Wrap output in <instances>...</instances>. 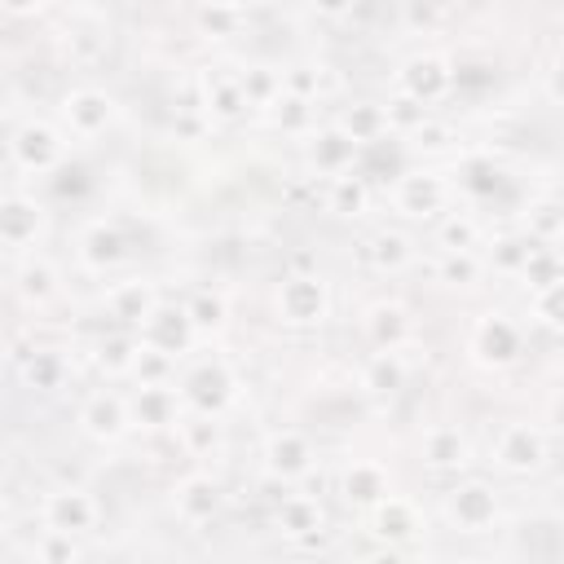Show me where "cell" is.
Masks as SVG:
<instances>
[{"mask_svg": "<svg viewBox=\"0 0 564 564\" xmlns=\"http://www.w3.org/2000/svg\"><path fill=\"white\" fill-rule=\"evenodd\" d=\"M366 181L352 176V172H339V176H326V207L335 216H361L366 212Z\"/></svg>", "mask_w": 564, "mask_h": 564, "instance_id": "22", "label": "cell"}, {"mask_svg": "<svg viewBox=\"0 0 564 564\" xmlns=\"http://www.w3.org/2000/svg\"><path fill=\"white\" fill-rule=\"evenodd\" d=\"M414 529H419V511H414V502L383 494V498H379V533H392V538H410Z\"/></svg>", "mask_w": 564, "mask_h": 564, "instance_id": "28", "label": "cell"}, {"mask_svg": "<svg viewBox=\"0 0 564 564\" xmlns=\"http://www.w3.org/2000/svg\"><path fill=\"white\" fill-rule=\"evenodd\" d=\"M22 379H26L31 388H57V383L66 379V366H62L57 352H35L31 361H22Z\"/></svg>", "mask_w": 564, "mask_h": 564, "instance_id": "33", "label": "cell"}, {"mask_svg": "<svg viewBox=\"0 0 564 564\" xmlns=\"http://www.w3.org/2000/svg\"><path fill=\"white\" fill-rule=\"evenodd\" d=\"M198 26H203L212 40H229V35L242 31V4H234V0H212V4L198 9Z\"/></svg>", "mask_w": 564, "mask_h": 564, "instance_id": "27", "label": "cell"}, {"mask_svg": "<svg viewBox=\"0 0 564 564\" xmlns=\"http://www.w3.org/2000/svg\"><path fill=\"white\" fill-rule=\"evenodd\" d=\"M132 414H128V401L115 397V392H93L84 405H79V427L93 436V441H119L128 432Z\"/></svg>", "mask_w": 564, "mask_h": 564, "instance_id": "10", "label": "cell"}, {"mask_svg": "<svg viewBox=\"0 0 564 564\" xmlns=\"http://www.w3.org/2000/svg\"><path fill=\"white\" fill-rule=\"evenodd\" d=\"M480 242V225L467 212H449L441 220V251H471Z\"/></svg>", "mask_w": 564, "mask_h": 564, "instance_id": "31", "label": "cell"}, {"mask_svg": "<svg viewBox=\"0 0 564 564\" xmlns=\"http://www.w3.org/2000/svg\"><path fill=\"white\" fill-rule=\"evenodd\" d=\"M445 511H449V520L458 524V529H467V533H480V529H489L494 524V516H498V502H494V489L489 485H458V489H449V498H445Z\"/></svg>", "mask_w": 564, "mask_h": 564, "instance_id": "12", "label": "cell"}, {"mask_svg": "<svg viewBox=\"0 0 564 564\" xmlns=\"http://www.w3.org/2000/svg\"><path fill=\"white\" fill-rule=\"evenodd\" d=\"M383 494H388L383 467H375V463H352L348 467V476H344V498L348 502H379Z\"/></svg>", "mask_w": 564, "mask_h": 564, "instance_id": "25", "label": "cell"}, {"mask_svg": "<svg viewBox=\"0 0 564 564\" xmlns=\"http://www.w3.org/2000/svg\"><path fill=\"white\" fill-rule=\"evenodd\" d=\"M366 335H370L375 348H401V344L410 339V317H405V308L392 304V300L370 304V308H366Z\"/></svg>", "mask_w": 564, "mask_h": 564, "instance_id": "15", "label": "cell"}, {"mask_svg": "<svg viewBox=\"0 0 564 564\" xmlns=\"http://www.w3.org/2000/svg\"><path fill=\"white\" fill-rule=\"evenodd\" d=\"M234 375H229V366L225 361H203V366H194L189 375H185V383H181V397L198 410V414H220L225 410V401H234Z\"/></svg>", "mask_w": 564, "mask_h": 564, "instance_id": "6", "label": "cell"}, {"mask_svg": "<svg viewBox=\"0 0 564 564\" xmlns=\"http://www.w3.org/2000/svg\"><path fill=\"white\" fill-rule=\"evenodd\" d=\"M203 101L220 115V119H234L242 106H247V97H242V88H238V75H203Z\"/></svg>", "mask_w": 564, "mask_h": 564, "instance_id": "24", "label": "cell"}, {"mask_svg": "<svg viewBox=\"0 0 564 564\" xmlns=\"http://www.w3.org/2000/svg\"><path fill=\"white\" fill-rule=\"evenodd\" d=\"M128 414L141 419L145 427H163V423L176 419V392L167 383H141V392H137V401H132Z\"/></svg>", "mask_w": 564, "mask_h": 564, "instance_id": "19", "label": "cell"}, {"mask_svg": "<svg viewBox=\"0 0 564 564\" xmlns=\"http://www.w3.org/2000/svg\"><path fill=\"white\" fill-rule=\"evenodd\" d=\"M423 458L432 463V467H463L467 463V441H463V432L458 427H432L427 436H423Z\"/></svg>", "mask_w": 564, "mask_h": 564, "instance_id": "23", "label": "cell"}, {"mask_svg": "<svg viewBox=\"0 0 564 564\" xmlns=\"http://www.w3.org/2000/svg\"><path fill=\"white\" fill-rule=\"evenodd\" d=\"M185 317L194 330H216L225 322V295H212V291H198L189 304H185Z\"/></svg>", "mask_w": 564, "mask_h": 564, "instance_id": "32", "label": "cell"}, {"mask_svg": "<svg viewBox=\"0 0 564 564\" xmlns=\"http://www.w3.org/2000/svg\"><path fill=\"white\" fill-rule=\"evenodd\" d=\"M397 88H401V97H410V101H419V106L441 101V97L454 88L449 57H441V53H414V57L397 70Z\"/></svg>", "mask_w": 564, "mask_h": 564, "instance_id": "3", "label": "cell"}, {"mask_svg": "<svg viewBox=\"0 0 564 564\" xmlns=\"http://www.w3.org/2000/svg\"><path fill=\"white\" fill-rule=\"evenodd\" d=\"M494 458H498V467H507V471H538V467L546 463V441H542V432L529 427V423H507V427L498 432Z\"/></svg>", "mask_w": 564, "mask_h": 564, "instance_id": "8", "label": "cell"}, {"mask_svg": "<svg viewBox=\"0 0 564 564\" xmlns=\"http://www.w3.org/2000/svg\"><path fill=\"white\" fill-rule=\"evenodd\" d=\"M216 507H220V489H216V480H207V476H189V480L176 489V511H181V520H189V524L212 520Z\"/></svg>", "mask_w": 564, "mask_h": 564, "instance_id": "18", "label": "cell"}, {"mask_svg": "<svg viewBox=\"0 0 564 564\" xmlns=\"http://www.w3.org/2000/svg\"><path fill=\"white\" fill-rule=\"evenodd\" d=\"M278 317L286 326H317L330 317V286L317 273H291L278 286Z\"/></svg>", "mask_w": 564, "mask_h": 564, "instance_id": "1", "label": "cell"}, {"mask_svg": "<svg viewBox=\"0 0 564 564\" xmlns=\"http://www.w3.org/2000/svg\"><path fill=\"white\" fill-rule=\"evenodd\" d=\"M308 4H313L322 18H344V13L352 9V0H308Z\"/></svg>", "mask_w": 564, "mask_h": 564, "instance_id": "35", "label": "cell"}, {"mask_svg": "<svg viewBox=\"0 0 564 564\" xmlns=\"http://www.w3.org/2000/svg\"><path fill=\"white\" fill-rule=\"evenodd\" d=\"M79 260L88 264V269H115L119 260H123V234H119V225H110V220H93L84 234H79Z\"/></svg>", "mask_w": 564, "mask_h": 564, "instance_id": "14", "label": "cell"}, {"mask_svg": "<svg viewBox=\"0 0 564 564\" xmlns=\"http://www.w3.org/2000/svg\"><path fill=\"white\" fill-rule=\"evenodd\" d=\"M106 308H110V317H119V322H145L154 308H159V300H154V291H150V282H115L110 291H106Z\"/></svg>", "mask_w": 564, "mask_h": 564, "instance_id": "16", "label": "cell"}, {"mask_svg": "<svg viewBox=\"0 0 564 564\" xmlns=\"http://www.w3.org/2000/svg\"><path fill=\"white\" fill-rule=\"evenodd\" d=\"M264 467H269L278 480H295V476H304V471L313 467V445H308V436L295 432V427L273 432L269 445H264Z\"/></svg>", "mask_w": 564, "mask_h": 564, "instance_id": "11", "label": "cell"}, {"mask_svg": "<svg viewBox=\"0 0 564 564\" xmlns=\"http://www.w3.org/2000/svg\"><path fill=\"white\" fill-rule=\"evenodd\" d=\"M485 273V264L476 260V251H441L436 278L449 286H476V278Z\"/></svg>", "mask_w": 564, "mask_h": 564, "instance_id": "29", "label": "cell"}, {"mask_svg": "<svg viewBox=\"0 0 564 564\" xmlns=\"http://www.w3.org/2000/svg\"><path fill=\"white\" fill-rule=\"evenodd\" d=\"M410 260H414V247H410L401 234L379 229V234L370 238V264H375L379 273H397V269H405Z\"/></svg>", "mask_w": 564, "mask_h": 564, "instance_id": "26", "label": "cell"}, {"mask_svg": "<svg viewBox=\"0 0 564 564\" xmlns=\"http://www.w3.org/2000/svg\"><path fill=\"white\" fill-rule=\"evenodd\" d=\"M278 524H282L286 533H308V529L322 524V511H317V502H308V498H286L282 511H278Z\"/></svg>", "mask_w": 564, "mask_h": 564, "instance_id": "34", "label": "cell"}, {"mask_svg": "<svg viewBox=\"0 0 564 564\" xmlns=\"http://www.w3.org/2000/svg\"><path fill=\"white\" fill-rule=\"evenodd\" d=\"M361 388H366L370 397H392V392H401V388H405V361H401V352H397V348H379V352L366 361V370H361Z\"/></svg>", "mask_w": 564, "mask_h": 564, "instance_id": "17", "label": "cell"}, {"mask_svg": "<svg viewBox=\"0 0 564 564\" xmlns=\"http://www.w3.org/2000/svg\"><path fill=\"white\" fill-rule=\"evenodd\" d=\"M62 119H66V128H70L79 141H93V137H101L106 128H115L119 101H115L110 93H101V88H75V93L62 97Z\"/></svg>", "mask_w": 564, "mask_h": 564, "instance_id": "4", "label": "cell"}, {"mask_svg": "<svg viewBox=\"0 0 564 564\" xmlns=\"http://www.w3.org/2000/svg\"><path fill=\"white\" fill-rule=\"evenodd\" d=\"M0 529H4V502H0Z\"/></svg>", "mask_w": 564, "mask_h": 564, "instance_id": "37", "label": "cell"}, {"mask_svg": "<svg viewBox=\"0 0 564 564\" xmlns=\"http://www.w3.org/2000/svg\"><path fill=\"white\" fill-rule=\"evenodd\" d=\"M18 282H22V295H26V300H35V304H44V300H53V295H57V273H53V264H48L44 256L26 260V264H22V273H18Z\"/></svg>", "mask_w": 564, "mask_h": 564, "instance_id": "30", "label": "cell"}, {"mask_svg": "<svg viewBox=\"0 0 564 564\" xmlns=\"http://www.w3.org/2000/svg\"><path fill=\"white\" fill-rule=\"evenodd\" d=\"M471 352L480 366H511L520 357V326L502 313H485L471 330Z\"/></svg>", "mask_w": 564, "mask_h": 564, "instance_id": "7", "label": "cell"}, {"mask_svg": "<svg viewBox=\"0 0 564 564\" xmlns=\"http://www.w3.org/2000/svg\"><path fill=\"white\" fill-rule=\"evenodd\" d=\"M44 520L48 533H84L97 520V502L84 489H57L44 498Z\"/></svg>", "mask_w": 564, "mask_h": 564, "instance_id": "13", "label": "cell"}, {"mask_svg": "<svg viewBox=\"0 0 564 564\" xmlns=\"http://www.w3.org/2000/svg\"><path fill=\"white\" fill-rule=\"evenodd\" d=\"M339 132H344L352 145H375V141L388 132V110L361 101V106H352V110L339 119Z\"/></svg>", "mask_w": 564, "mask_h": 564, "instance_id": "20", "label": "cell"}, {"mask_svg": "<svg viewBox=\"0 0 564 564\" xmlns=\"http://www.w3.org/2000/svg\"><path fill=\"white\" fill-rule=\"evenodd\" d=\"M9 154H13V163L22 167V172H53L62 159H66V141H62V132L57 128H48L44 119H26L18 132H13V141H9Z\"/></svg>", "mask_w": 564, "mask_h": 564, "instance_id": "2", "label": "cell"}, {"mask_svg": "<svg viewBox=\"0 0 564 564\" xmlns=\"http://www.w3.org/2000/svg\"><path fill=\"white\" fill-rule=\"evenodd\" d=\"M44 0H0V9H9V13H35Z\"/></svg>", "mask_w": 564, "mask_h": 564, "instance_id": "36", "label": "cell"}, {"mask_svg": "<svg viewBox=\"0 0 564 564\" xmlns=\"http://www.w3.org/2000/svg\"><path fill=\"white\" fill-rule=\"evenodd\" d=\"M392 203L401 216H414V220H432L445 212L449 203V181L441 172H405L397 176L392 185Z\"/></svg>", "mask_w": 564, "mask_h": 564, "instance_id": "5", "label": "cell"}, {"mask_svg": "<svg viewBox=\"0 0 564 564\" xmlns=\"http://www.w3.org/2000/svg\"><path fill=\"white\" fill-rule=\"evenodd\" d=\"M352 154H357V145H352L339 128H330V132H322V137L313 141V167H317L322 176L352 172Z\"/></svg>", "mask_w": 564, "mask_h": 564, "instance_id": "21", "label": "cell"}, {"mask_svg": "<svg viewBox=\"0 0 564 564\" xmlns=\"http://www.w3.org/2000/svg\"><path fill=\"white\" fill-rule=\"evenodd\" d=\"M44 234V207L26 194H9L0 198V242L4 247H35V238Z\"/></svg>", "mask_w": 564, "mask_h": 564, "instance_id": "9", "label": "cell"}]
</instances>
